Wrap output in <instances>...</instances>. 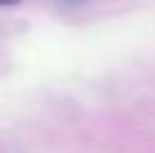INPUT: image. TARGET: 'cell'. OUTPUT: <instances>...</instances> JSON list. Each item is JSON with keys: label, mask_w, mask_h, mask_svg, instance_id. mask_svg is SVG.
<instances>
[{"label": "cell", "mask_w": 155, "mask_h": 153, "mask_svg": "<svg viewBox=\"0 0 155 153\" xmlns=\"http://www.w3.org/2000/svg\"><path fill=\"white\" fill-rule=\"evenodd\" d=\"M20 0H0V7H16Z\"/></svg>", "instance_id": "6da1fadb"}, {"label": "cell", "mask_w": 155, "mask_h": 153, "mask_svg": "<svg viewBox=\"0 0 155 153\" xmlns=\"http://www.w3.org/2000/svg\"><path fill=\"white\" fill-rule=\"evenodd\" d=\"M61 2H68V5H85L90 0H61Z\"/></svg>", "instance_id": "7a4b0ae2"}]
</instances>
